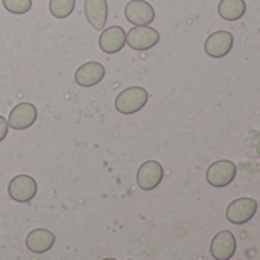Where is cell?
I'll list each match as a JSON object with an SVG mask.
<instances>
[{"label":"cell","mask_w":260,"mask_h":260,"mask_svg":"<svg viewBox=\"0 0 260 260\" xmlns=\"http://www.w3.org/2000/svg\"><path fill=\"white\" fill-rule=\"evenodd\" d=\"M236 248H237V243H236L234 234L228 230H223V231H219L213 237L211 245H210V252L213 258L216 260H228L234 255Z\"/></svg>","instance_id":"30bf717a"},{"label":"cell","mask_w":260,"mask_h":260,"mask_svg":"<svg viewBox=\"0 0 260 260\" xmlns=\"http://www.w3.org/2000/svg\"><path fill=\"white\" fill-rule=\"evenodd\" d=\"M164 178V169L158 161H146L137 172V184L141 190H155Z\"/></svg>","instance_id":"8992f818"},{"label":"cell","mask_w":260,"mask_h":260,"mask_svg":"<svg viewBox=\"0 0 260 260\" xmlns=\"http://www.w3.org/2000/svg\"><path fill=\"white\" fill-rule=\"evenodd\" d=\"M234 43V37L228 31H216L208 36L204 43V51L211 58H222L228 55Z\"/></svg>","instance_id":"9c48e42d"},{"label":"cell","mask_w":260,"mask_h":260,"mask_svg":"<svg viewBox=\"0 0 260 260\" xmlns=\"http://www.w3.org/2000/svg\"><path fill=\"white\" fill-rule=\"evenodd\" d=\"M100 49L106 54H118L125 45V31L121 26H110L103 29L100 40Z\"/></svg>","instance_id":"4fadbf2b"},{"label":"cell","mask_w":260,"mask_h":260,"mask_svg":"<svg viewBox=\"0 0 260 260\" xmlns=\"http://www.w3.org/2000/svg\"><path fill=\"white\" fill-rule=\"evenodd\" d=\"M236 173H237V169H236L234 162H231L228 159H220V161L213 162L208 167L207 182L211 187L222 188L233 182V179L236 178Z\"/></svg>","instance_id":"5b68a950"},{"label":"cell","mask_w":260,"mask_h":260,"mask_svg":"<svg viewBox=\"0 0 260 260\" xmlns=\"http://www.w3.org/2000/svg\"><path fill=\"white\" fill-rule=\"evenodd\" d=\"M84 14L93 29L103 31L109 16L107 0H84Z\"/></svg>","instance_id":"7c38bea8"},{"label":"cell","mask_w":260,"mask_h":260,"mask_svg":"<svg viewBox=\"0 0 260 260\" xmlns=\"http://www.w3.org/2000/svg\"><path fill=\"white\" fill-rule=\"evenodd\" d=\"M39 110L32 103H20L11 110L8 116V125L13 130H26L31 125H34Z\"/></svg>","instance_id":"ba28073f"},{"label":"cell","mask_w":260,"mask_h":260,"mask_svg":"<svg viewBox=\"0 0 260 260\" xmlns=\"http://www.w3.org/2000/svg\"><path fill=\"white\" fill-rule=\"evenodd\" d=\"M75 10V0H49V11L55 19H68Z\"/></svg>","instance_id":"2e32d148"},{"label":"cell","mask_w":260,"mask_h":260,"mask_svg":"<svg viewBox=\"0 0 260 260\" xmlns=\"http://www.w3.org/2000/svg\"><path fill=\"white\" fill-rule=\"evenodd\" d=\"M26 248L31 252L43 254L48 252L55 243V234L46 228H36L26 236Z\"/></svg>","instance_id":"5bb4252c"},{"label":"cell","mask_w":260,"mask_h":260,"mask_svg":"<svg viewBox=\"0 0 260 260\" xmlns=\"http://www.w3.org/2000/svg\"><path fill=\"white\" fill-rule=\"evenodd\" d=\"M159 32L150 25L134 26L130 31H125V45H128L134 51H147L159 43Z\"/></svg>","instance_id":"7a4b0ae2"},{"label":"cell","mask_w":260,"mask_h":260,"mask_svg":"<svg viewBox=\"0 0 260 260\" xmlns=\"http://www.w3.org/2000/svg\"><path fill=\"white\" fill-rule=\"evenodd\" d=\"M8 128H10L8 119H7L5 116L0 115V143H2V141L7 138V135H8Z\"/></svg>","instance_id":"ac0fdd59"},{"label":"cell","mask_w":260,"mask_h":260,"mask_svg":"<svg viewBox=\"0 0 260 260\" xmlns=\"http://www.w3.org/2000/svg\"><path fill=\"white\" fill-rule=\"evenodd\" d=\"M217 13L223 20L236 22L246 13V4L243 0H220Z\"/></svg>","instance_id":"9a60e30c"},{"label":"cell","mask_w":260,"mask_h":260,"mask_svg":"<svg viewBox=\"0 0 260 260\" xmlns=\"http://www.w3.org/2000/svg\"><path fill=\"white\" fill-rule=\"evenodd\" d=\"M149 92L144 87L132 86L121 90L115 98V109L122 115H134L146 107Z\"/></svg>","instance_id":"6da1fadb"},{"label":"cell","mask_w":260,"mask_h":260,"mask_svg":"<svg viewBox=\"0 0 260 260\" xmlns=\"http://www.w3.org/2000/svg\"><path fill=\"white\" fill-rule=\"evenodd\" d=\"M124 16L134 26L150 25L155 20V10L146 0H130L124 8Z\"/></svg>","instance_id":"277c9868"},{"label":"cell","mask_w":260,"mask_h":260,"mask_svg":"<svg viewBox=\"0 0 260 260\" xmlns=\"http://www.w3.org/2000/svg\"><path fill=\"white\" fill-rule=\"evenodd\" d=\"M106 69L100 61H87L75 71V83L81 87H93L103 81Z\"/></svg>","instance_id":"8fae6325"},{"label":"cell","mask_w":260,"mask_h":260,"mask_svg":"<svg viewBox=\"0 0 260 260\" xmlns=\"http://www.w3.org/2000/svg\"><path fill=\"white\" fill-rule=\"evenodd\" d=\"M39 191L37 181L29 175H17L8 184V194L14 202L28 204Z\"/></svg>","instance_id":"3957f363"},{"label":"cell","mask_w":260,"mask_h":260,"mask_svg":"<svg viewBox=\"0 0 260 260\" xmlns=\"http://www.w3.org/2000/svg\"><path fill=\"white\" fill-rule=\"evenodd\" d=\"M255 211H257V202L252 198H240L228 205L226 219L234 225H243L252 219Z\"/></svg>","instance_id":"52a82bcc"},{"label":"cell","mask_w":260,"mask_h":260,"mask_svg":"<svg viewBox=\"0 0 260 260\" xmlns=\"http://www.w3.org/2000/svg\"><path fill=\"white\" fill-rule=\"evenodd\" d=\"M2 4L8 13L16 16L26 14L32 8V0H2Z\"/></svg>","instance_id":"e0dca14e"}]
</instances>
